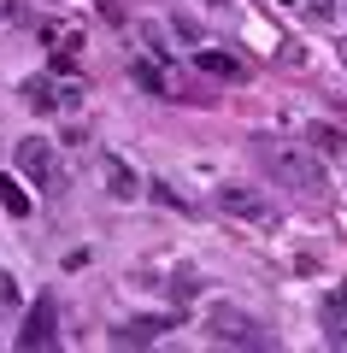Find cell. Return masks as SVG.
Wrapping results in <instances>:
<instances>
[{
    "mask_svg": "<svg viewBox=\"0 0 347 353\" xmlns=\"http://www.w3.org/2000/svg\"><path fill=\"white\" fill-rule=\"evenodd\" d=\"M106 189L118 194V201H136V189H141V183L130 176V165L118 159V153H106Z\"/></svg>",
    "mask_w": 347,
    "mask_h": 353,
    "instance_id": "ba28073f",
    "label": "cell"
},
{
    "mask_svg": "<svg viewBox=\"0 0 347 353\" xmlns=\"http://www.w3.org/2000/svg\"><path fill=\"white\" fill-rule=\"evenodd\" d=\"M195 71H206L212 83H248V65H241L236 53H212V48L195 53Z\"/></svg>",
    "mask_w": 347,
    "mask_h": 353,
    "instance_id": "52a82bcc",
    "label": "cell"
},
{
    "mask_svg": "<svg viewBox=\"0 0 347 353\" xmlns=\"http://www.w3.org/2000/svg\"><path fill=\"white\" fill-rule=\"evenodd\" d=\"M253 159L265 165V176H277L283 189L295 194H330V183H324V165L312 159L306 148H288V141H271V136H253Z\"/></svg>",
    "mask_w": 347,
    "mask_h": 353,
    "instance_id": "6da1fadb",
    "label": "cell"
},
{
    "mask_svg": "<svg viewBox=\"0 0 347 353\" xmlns=\"http://www.w3.org/2000/svg\"><path fill=\"white\" fill-rule=\"evenodd\" d=\"M0 206H6V212H12V218H30V194L18 189V183H12V176H6V171H0Z\"/></svg>",
    "mask_w": 347,
    "mask_h": 353,
    "instance_id": "30bf717a",
    "label": "cell"
},
{
    "mask_svg": "<svg viewBox=\"0 0 347 353\" xmlns=\"http://www.w3.org/2000/svg\"><path fill=\"white\" fill-rule=\"evenodd\" d=\"M24 94H30V106H41V112H53L59 101H71V94H59V88H48V83H30Z\"/></svg>",
    "mask_w": 347,
    "mask_h": 353,
    "instance_id": "8fae6325",
    "label": "cell"
},
{
    "mask_svg": "<svg viewBox=\"0 0 347 353\" xmlns=\"http://www.w3.org/2000/svg\"><path fill=\"white\" fill-rule=\"evenodd\" d=\"M341 312H347V283H335V289L324 294V306H318V324L335 336V330H341Z\"/></svg>",
    "mask_w": 347,
    "mask_h": 353,
    "instance_id": "9c48e42d",
    "label": "cell"
},
{
    "mask_svg": "<svg viewBox=\"0 0 347 353\" xmlns=\"http://www.w3.org/2000/svg\"><path fill=\"white\" fill-rule=\"evenodd\" d=\"M183 324V312H165V318H130V324L112 330V347H148V341H159L165 330Z\"/></svg>",
    "mask_w": 347,
    "mask_h": 353,
    "instance_id": "5b68a950",
    "label": "cell"
},
{
    "mask_svg": "<svg viewBox=\"0 0 347 353\" xmlns=\"http://www.w3.org/2000/svg\"><path fill=\"white\" fill-rule=\"evenodd\" d=\"M59 341V306L41 294L36 306H30V318H24V330H18V347L24 353H36V347H53Z\"/></svg>",
    "mask_w": 347,
    "mask_h": 353,
    "instance_id": "277c9868",
    "label": "cell"
},
{
    "mask_svg": "<svg viewBox=\"0 0 347 353\" xmlns=\"http://www.w3.org/2000/svg\"><path fill=\"white\" fill-rule=\"evenodd\" d=\"M218 212L241 218V224H271V218H277V206L265 201L259 189H241V183H224V189H218Z\"/></svg>",
    "mask_w": 347,
    "mask_h": 353,
    "instance_id": "3957f363",
    "label": "cell"
},
{
    "mask_svg": "<svg viewBox=\"0 0 347 353\" xmlns=\"http://www.w3.org/2000/svg\"><path fill=\"white\" fill-rule=\"evenodd\" d=\"M18 171H24L41 194H59L65 189V165H59V153H53V141H41V136L18 141Z\"/></svg>",
    "mask_w": 347,
    "mask_h": 353,
    "instance_id": "7a4b0ae2",
    "label": "cell"
},
{
    "mask_svg": "<svg viewBox=\"0 0 347 353\" xmlns=\"http://www.w3.org/2000/svg\"><path fill=\"white\" fill-rule=\"evenodd\" d=\"M206 336L212 341H248V347H253V341H265V330L253 324V318H241L236 306H218V312L206 318Z\"/></svg>",
    "mask_w": 347,
    "mask_h": 353,
    "instance_id": "8992f818",
    "label": "cell"
}]
</instances>
